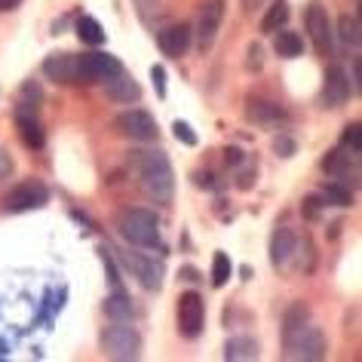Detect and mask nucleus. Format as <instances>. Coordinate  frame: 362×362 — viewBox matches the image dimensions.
Wrapping results in <instances>:
<instances>
[{"label": "nucleus", "mask_w": 362, "mask_h": 362, "mask_svg": "<svg viewBox=\"0 0 362 362\" xmlns=\"http://www.w3.org/2000/svg\"><path fill=\"white\" fill-rule=\"evenodd\" d=\"M135 172H139V185L148 200L166 206L172 203V194H175V172H172V163L163 151H141L135 157Z\"/></svg>", "instance_id": "1"}, {"label": "nucleus", "mask_w": 362, "mask_h": 362, "mask_svg": "<svg viewBox=\"0 0 362 362\" xmlns=\"http://www.w3.org/2000/svg\"><path fill=\"white\" fill-rule=\"evenodd\" d=\"M286 341V356L288 359H304V362H320L325 359V353H329V341H325V334L320 325H313L307 320L301 329L292 332Z\"/></svg>", "instance_id": "2"}, {"label": "nucleus", "mask_w": 362, "mask_h": 362, "mask_svg": "<svg viewBox=\"0 0 362 362\" xmlns=\"http://www.w3.org/2000/svg\"><path fill=\"white\" fill-rule=\"evenodd\" d=\"M117 224H120L123 240L132 243V246H144V249L160 246V221L153 218V212H148V209H126Z\"/></svg>", "instance_id": "3"}, {"label": "nucleus", "mask_w": 362, "mask_h": 362, "mask_svg": "<svg viewBox=\"0 0 362 362\" xmlns=\"http://www.w3.org/2000/svg\"><path fill=\"white\" fill-rule=\"evenodd\" d=\"M105 356L111 359H139L141 356V334L126 322H114L102 332Z\"/></svg>", "instance_id": "4"}, {"label": "nucleus", "mask_w": 362, "mask_h": 362, "mask_svg": "<svg viewBox=\"0 0 362 362\" xmlns=\"http://www.w3.org/2000/svg\"><path fill=\"white\" fill-rule=\"evenodd\" d=\"M47 203H49V191L40 181H22L13 191H6V197L0 200V212L19 215V212H31V209H43Z\"/></svg>", "instance_id": "5"}, {"label": "nucleus", "mask_w": 362, "mask_h": 362, "mask_svg": "<svg viewBox=\"0 0 362 362\" xmlns=\"http://www.w3.org/2000/svg\"><path fill=\"white\" fill-rule=\"evenodd\" d=\"M206 325V301L200 292H185L178 298V332L181 338L194 341L203 334Z\"/></svg>", "instance_id": "6"}, {"label": "nucleus", "mask_w": 362, "mask_h": 362, "mask_svg": "<svg viewBox=\"0 0 362 362\" xmlns=\"http://www.w3.org/2000/svg\"><path fill=\"white\" fill-rule=\"evenodd\" d=\"M123 65L120 59L111 56V52H86V56H77V74L83 83H93V80H107L114 74H120Z\"/></svg>", "instance_id": "7"}, {"label": "nucleus", "mask_w": 362, "mask_h": 362, "mask_svg": "<svg viewBox=\"0 0 362 362\" xmlns=\"http://www.w3.org/2000/svg\"><path fill=\"white\" fill-rule=\"evenodd\" d=\"M322 169L329 172L334 181H341V185H347V187L359 185V153L350 148H338V151L325 153Z\"/></svg>", "instance_id": "8"}, {"label": "nucleus", "mask_w": 362, "mask_h": 362, "mask_svg": "<svg viewBox=\"0 0 362 362\" xmlns=\"http://www.w3.org/2000/svg\"><path fill=\"white\" fill-rule=\"evenodd\" d=\"M114 126L120 129V135H126V139H132V141H153V139H157V132H160L157 120H153L148 111H141V107L123 111L114 120Z\"/></svg>", "instance_id": "9"}, {"label": "nucleus", "mask_w": 362, "mask_h": 362, "mask_svg": "<svg viewBox=\"0 0 362 362\" xmlns=\"http://www.w3.org/2000/svg\"><path fill=\"white\" fill-rule=\"evenodd\" d=\"M221 22H224V0H206L200 6V16H197V47L209 49L221 31Z\"/></svg>", "instance_id": "10"}, {"label": "nucleus", "mask_w": 362, "mask_h": 362, "mask_svg": "<svg viewBox=\"0 0 362 362\" xmlns=\"http://www.w3.org/2000/svg\"><path fill=\"white\" fill-rule=\"evenodd\" d=\"M43 77L47 80H56V83H77L80 74H77V56H71V52H52V56L43 59Z\"/></svg>", "instance_id": "11"}, {"label": "nucleus", "mask_w": 362, "mask_h": 362, "mask_svg": "<svg viewBox=\"0 0 362 362\" xmlns=\"http://www.w3.org/2000/svg\"><path fill=\"white\" fill-rule=\"evenodd\" d=\"M123 261H126V267L139 276V283L148 288V292H160V288H163V264H160V261L132 255V252H126Z\"/></svg>", "instance_id": "12"}, {"label": "nucleus", "mask_w": 362, "mask_h": 362, "mask_svg": "<svg viewBox=\"0 0 362 362\" xmlns=\"http://www.w3.org/2000/svg\"><path fill=\"white\" fill-rule=\"evenodd\" d=\"M350 77L347 71H344L341 65H332L329 74H325V86H322V105L325 107H341L344 102L350 98Z\"/></svg>", "instance_id": "13"}, {"label": "nucleus", "mask_w": 362, "mask_h": 362, "mask_svg": "<svg viewBox=\"0 0 362 362\" xmlns=\"http://www.w3.org/2000/svg\"><path fill=\"white\" fill-rule=\"evenodd\" d=\"M307 31H310V40L320 52H332V25H329V13L325 6L313 4L307 10Z\"/></svg>", "instance_id": "14"}, {"label": "nucleus", "mask_w": 362, "mask_h": 362, "mask_svg": "<svg viewBox=\"0 0 362 362\" xmlns=\"http://www.w3.org/2000/svg\"><path fill=\"white\" fill-rule=\"evenodd\" d=\"M102 83H105V95L111 98V102H117V105H129V102H139L141 98V86L135 83L132 74H126V71L102 80Z\"/></svg>", "instance_id": "15"}, {"label": "nucleus", "mask_w": 362, "mask_h": 362, "mask_svg": "<svg viewBox=\"0 0 362 362\" xmlns=\"http://www.w3.org/2000/svg\"><path fill=\"white\" fill-rule=\"evenodd\" d=\"M157 43H160L163 56L181 59L187 49H191V28H187V25H172V28L157 34Z\"/></svg>", "instance_id": "16"}, {"label": "nucleus", "mask_w": 362, "mask_h": 362, "mask_svg": "<svg viewBox=\"0 0 362 362\" xmlns=\"http://www.w3.org/2000/svg\"><path fill=\"white\" fill-rule=\"evenodd\" d=\"M295 255H298V237H295V230H288V228L276 230L274 240H270V261H274L276 267H288Z\"/></svg>", "instance_id": "17"}, {"label": "nucleus", "mask_w": 362, "mask_h": 362, "mask_svg": "<svg viewBox=\"0 0 362 362\" xmlns=\"http://www.w3.org/2000/svg\"><path fill=\"white\" fill-rule=\"evenodd\" d=\"M246 114H249V120L264 123V126L286 120V107L276 105V102H270V98H252L249 107H246Z\"/></svg>", "instance_id": "18"}, {"label": "nucleus", "mask_w": 362, "mask_h": 362, "mask_svg": "<svg viewBox=\"0 0 362 362\" xmlns=\"http://www.w3.org/2000/svg\"><path fill=\"white\" fill-rule=\"evenodd\" d=\"M105 313L111 316L114 322H129L135 316V307L129 301V295H123L120 288H114V295L105 298Z\"/></svg>", "instance_id": "19"}, {"label": "nucleus", "mask_w": 362, "mask_h": 362, "mask_svg": "<svg viewBox=\"0 0 362 362\" xmlns=\"http://www.w3.org/2000/svg\"><path fill=\"white\" fill-rule=\"evenodd\" d=\"M274 49H276V56H283V59H298V56H304V40H301L298 31L279 28L276 40H274Z\"/></svg>", "instance_id": "20"}, {"label": "nucleus", "mask_w": 362, "mask_h": 362, "mask_svg": "<svg viewBox=\"0 0 362 362\" xmlns=\"http://www.w3.org/2000/svg\"><path fill=\"white\" fill-rule=\"evenodd\" d=\"M224 359H230V362L258 359V344L252 338H230L228 344H224Z\"/></svg>", "instance_id": "21"}, {"label": "nucleus", "mask_w": 362, "mask_h": 362, "mask_svg": "<svg viewBox=\"0 0 362 362\" xmlns=\"http://www.w3.org/2000/svg\"><path fill=\"white\" fill-rule=\"evenodd\" d=\"M286 22H288V4H286V0H274V4H270V10H267V16L261 19V31H264V34H276Z\"/></svg>", "instance_id": "22"}, {"label": "nucleus", "mask_w": 362, "mask_h": 362, "mask_svg": "<svg viewBox=\"0 0 362 362\" xmlns=\"http://www.w3.org/2000/svg\"><path fill=\"white\" fill-rule=\"evenodd\" d=\"M338 37H341L344 47L359 49V40H362V34H359V16H350V13L341 16V19H338Z\"/></svg>", "instance_id": "23"}, {"label": "nucleus", "mask_w": 362, "mask_h": 362, "mask_svg": "<svg viewBox=\"0 0 362 362\" xmlns=\"http://www.w3.org/2000/svg\"><path fill=\"white\" fill-rule=\"evenodd\" d=\"M77 37L83 43H89V47H98V43H105V31L93 16H80L77 19Z\"/></svg>", "instance_id": "24"}, {"label": "nucleus", "mask_w": 362, "mask_h": 362, "mask_svg": "<svg viewBox=\"0 0 362 362\" xmlns=\"http://www.w3.org/2000/svg\"><path fill=\"white\" fill-rule=\"evenodd\" d=\"M322 197L334 206H350L353 203V191L347 185H341V181H329V185L322 187Z\"/></svg>", "instance_id": "25"}, {"label": "nucleus", "mask_w": 362, "mask_h": 362, "mask_svg": "<svg viewBox=\"0 0 362 362\" xmlns=\"http://www.w3.org/2000/svg\"><path fill=\"white\" fill-rule=\"evenodd\" d=\"M230 270H233L230 258L224 255V252H215V258H212V286L221 288V286L230 279Z\"/></svg>", "instance_id": "26"}, {"label": "nucleus", "mask_w": 362, "mask_h": 362, "mask_svg": "<svg viewBox=\"0 0 362 362\" xmlns=\"http://www.w3.org/2000/svg\"><path fill=\"white\" fill-rule=\"evenodd\" d=\"M307 320H310V313H307V307H304V304H295V307H292V310H288V313H286V325H283V338H288V334H292V332H298V329H301V325H304Z\"/></svg>", "instance_id": "27"}, {"label": "nucleus", "mask_w": 362, "mask_h": 362, "mask_svg": "<svg viewBox=\"0 0 362 362\" xmlns=\"http://www.w3.org/2000/svg\"><path fill=\"white\" fill-rule=\"evenodd\" d=\"M341 141H344V148H350V151H362V126L359 123H350V126H344V135H341Z\"/></svg>", "instance_id": "28"}, {"label": "nucleus", "mask_w": 362, "mask_h": 362, "mask_svg": "<svg viewBox=\"0 0 362 362\" xmlns=\"http://www.w3.org/2000/svg\"><path fill=\"white\" fill-rule=\"evenodd\" d=\"M13 172H16V160H13V153L0 144V187L6 185V181L13 178Z\"/></svg>", "instance_id": "29"}, {"label": "nucleus", "mask_w": 362, "mask_h": 362, "mask_svg": "<svg viewBox=\"0 0 362 362\" xmlns=\"http://www.w3.org/2000/svg\"><path fill=\"white\" fill-rule=\"evenodd\" d=\"M172 132H175V139H178L181 144H187V148H194V144H197V135H194V129H191V126H187L185 120H175V123H172Z\"/></svg>", "instance_id": "30"}, {"label": "nucleus", "mask_w": 362, "mask_h": 362, "mask_svg": "<svg viewBox=\"0 0 362 362\" xmlns=\"http://www.w3.org/2000/svg\"><path fill=\"white\" fill-rule=\"evenodd\" d=\"M102 252V264H105V274H107V283H111L114 288H120V274H117V267H114V261H111V249H98Z\"/></svg>", "instance_id": "31"}, {"label": "nucleus", "mask_w": 362, "mask_h": 362, "mask_svg": "<svg viewBox=\"0 0 362 362\" xmlns=\"http://www.w3.org/2000/svg\"><path fill=\"white\" fill-rule=\"evenodd\" d=\"M22 98L28 105H40L43 102V89L34 83V80H28V83H22Z\"/></svg>", "instance_id": "32"}, {"label": "nucleus", "mask_w": 362, "mask_h": 362, "mask_svg": "<svg viewBox=\"0 0 362 362\" xmlns=\"http://www.w3.org/2000/svg\"><path fill=\"white\" fill-rule=\"evenodd\" d=\"M151 77H153V86H157V95L163 98V95H166V71H163V65H153Z\"/></svg>", "instance_id": "33"}, {"label": "nucleus", "mask_w": 362, "mask_h": 362, "mask_svg": "<svg viewBox=\"0 0 362 362\" xmlns=\"http://www.w3.org/2000/svg\"><path fill=\"white\" fill-rule=\"evenodd\" d=\"M246 56H249V59H246V65H249V68H255V71H261V65H264V59H261V47H258V43H252Z\"/></svg>", "instance_id": "34"}, {"label": "nucleus", "mask_w": 362, "mask_h": 362, "mask_svg": "<svg viewBox=\"0 0 362 362\" xmlns=\"http://www.w3.org/2000/svg\"><path fill=\"white\" fill-rule=\"evenodd\" d=\"M274 148H276L279 157H292V153H295V141L292 139H276Z\"/></svg>", "instance_id": "35"}, {"label": "nucleus", "mask_w": 362, "mask_h": 362, "mask_svg": "<svg viewBox=\"0 0 362 362\" xmlns=\"http://www.w3.org/2000/svg\"><path fill=\"white\" fill-rule=\"evenodd\" d=\"M304 215L307 218H316V215H320V200H316V197H307L304 200Z\"/></svg>", "instance_id": "36"}, {"label": "nucleus", "mask_w": 362, "mask_h": 362, "mask_svg": "<svg viewBox=\"0 0 362 362\" xmlns=\"http://www.w3.org/2000/svg\"><path fill=\"white\" fill-rule=\"evenodd\" d=\"M237 185L243 187V191H246V187H252V185H255V175H249V172H243V175H240V181H237Z\"/></svg>", "instance_id": "37"}, {"label": "nucleus", "mask_w": 362, "mask_h": 362, "mask_svg": "<svg viewBox=\"0 0 362 362\" xmlns=\"http://www.w3.org/2000/svg\"><path fill=\"white\" fill-rule=\"evenodd\" d=\"M224 160H228V163H240V160H243V151H237V148L224 151Z\"/></svg>", "instance_id": "38"}, {"label": "nucleus", "mask_w": 362, "mask_h": 362, "mask_svg": "<svg viewBox=\"0 0 362 362\" xmlns=\"http://www.w3.org/2000/svg\"><path fill=\"white\" fill-rule=\"evenodd\" d=\"M22 0H0V13H10V10H16Z\"/></svg>", "instance_id": "39"}, {"label": "nucleus", "mask_w": 362, "mask_h": 362, "mask_svg": "<svg viewBox=\"0 0 362 362\" xmlns=\"http://www.w3.org/2000/svg\"><path fill=\"white\" fill-rule=\"evenodd\" d=\"M350 89H353V93H359V59L353 62V86Z\"/></svg>", "instance_id": "40"}, {"label": "nucleus", "mask_w": 362, "mask_h": 362, "mask_svg": "<svg viewBox=\"0 0 362 362\" xmlns=\"http://www.w3.org/2000/svg\"><path fill=\"white\" fill-rule=\"evenodd\" d=\"M243 6L252 13V10H258V6H261V0H243Z\"/></svg>", "instance_id": "41"}]
</instances>
